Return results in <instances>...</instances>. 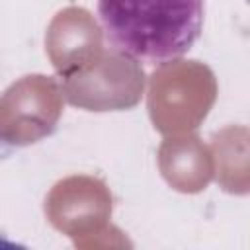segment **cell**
Segmentation results:
<instances>
[{"instance_id": "cell-1", "label": "cell", "mask_w": 250, "mask_h": 250, "mask_svg": "<svg viewBox=\"0 0 250 250\" xmlns=\"http://www.w3.org/2000/svg\"><path fill=\"white\" fill-rule=\"evenodd\" d=\"M105 41L135 61L164 64L199 39L205 0H98Z\"/></svg>"}]
</instances>
